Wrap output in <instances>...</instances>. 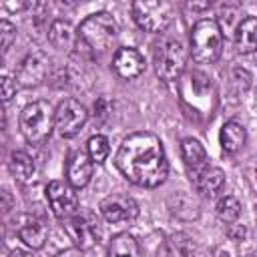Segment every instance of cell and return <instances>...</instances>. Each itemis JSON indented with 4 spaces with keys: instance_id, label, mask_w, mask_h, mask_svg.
Segmentation results:
<instances>
[{
    "instance_id": "cell-1",
    "label": "cell",
    "mask_w": 257,
    "mask_h": 257,
    "mask_svg": "<svg viewBox=\"0 0 257 257\" xmlns=\"http://www.w3.org/2000/svg\"><path fill=\"white\" fill-rule=\"evenodd\" d=\"M114 165L128 183L143 189H155L163 185L169 175L163 143L153 133L128 135L116 151Z\"/></svg>"
},
{
    "instance_id": "cell-2",
    "label": "cell",
    "mask_w": 257,
    "mask_h": 257,
    "mask_svg": "<svg viewBox=\"0 0 257 257\" xmlns=\"http://www.w3.org/2000/svg\"><path fill=\"white\" fill-rule=\"evenodd\" d=\"M118 36V24L108 12H94L86 16L76 30V46H82L88 54H104L112 48Z\"/></svg>"
},
{
    "instance_id": "cell-3",
    "label": "cell",
    "mask_w": 257,
    "mask_h": 257,
    "mask_svg": "<svg viewBox=\"0 0 257 257\" xmlns=\"http://www.w3.org/2000/svg\"><path fill=\"white\" fill-rule=\"evenodd\" d=\"M223 52V30L215 18L199 20L191 30V56L199 64H213Z\"/></svg>"
},
{
    "instance_id": "cell-4",
    "label": "cell",
    "mask_w": 257,
    "mask_h": 257,
    "mask_svg": "<svg viewBox=\"0 0 257 257\" xmlns=\"http://www.w3.org/2000/svg\"><path fill=\"white\" fill-rule=\"evenodd\" d=\"M18 124L30 145H44L54 128V108L46 100H34L22 108Z\"/></svg>"
},
{
    "instance_id": "cell-5",
    "label": "cell",
    "mask_w": 257,
    "mask_h": 257,
    "mask_svg": "<svg viewBox=\"0 0 257 257\" xmlns=\"http://www.w3.org/2000/svg\"><path fill=\"white\" fill-rule=\"evenodd\" d=\"M131 14L141 30L157 34L169 28L175 16V8L171 0H133Z\"/></svg>"
},
{
    "instance_id": "cell-6",
    "label": "cell",
    "mask_w": 257,
    "mask_h": 257,
    "mask_svg": "<svg viewBox=\"0 0 257 257\" xmlns=\"http://www.w3.org/2000/svg\"><path fill=\"white\" fill-rule=\"evenodd\" d=\"M187 48L183 46L181 40L175 38H167L161 44H157L155 48V56H153V64H155V72L161 80L165 82H175L181 78V74L185 72L187 66Z\"/></svg>"
},
{
    "instance_id": "cell-7",
    "label": "cell",
    "mask_w": 257,
    "mask_h": 257,
    "mask_svg": "<svg viewBox=\"0 0 257 257\" xmlns=\"http://www.w3.org/2000/svg\"><path fill=\"white\" fill-rule=\"evenodd\" d=\"M88 120V110L76 98H64L54 108V128L62 139L76 137Z\"/></svg>"
},
{
    "instance_id": "cell-8",
    "label": "cell",
    "mask_w": 257,
    "mask_h": 257,
    "mask_svg": "<svg viewBox=\"0 0 257 257\" xmlns=\"http://www.w3.org/2000/svg\"><path fill=\"white\" fill-rule=\"evenodd\" d=\"M46 199L50 211L58 219H66L78 211V195L68 181H50L46 185Z\"/></svg>"
},
{
    "instance_id": "cell-9",
    "label": "cell",
    "mask_w": 257,
    "mask_h": 257,
    "mask_svg": "<svg viewBox=\"0 0 257 257\" xmlns=\"http://www.w3.org/2000/svg\"><path fill=\"white\" fill-rule=\"evenodd\" d=\"M48 74H50V58L38 50V52L28 54L20 62V66L16 70V82L20 86L30 88V86L42 84L48 78Z\"/></svg>"
},
{
    "instance_id": "cell-10",
    "label": "cell",
    "mask_w": 257,
    "mask_h": 257,
    "mask_svg": "<svg viewBox=\"0 0 257 257\" xmlns=\"http://www.w3.org/2000/svg\"><path fill=\"white\" fill-rule=\"evenodd\" d=\"M98 209L108 223H131L139 217V203L128 195H108L100 201Z\"/></svg>"
},
{
    "instance_id": "cell-11",
    "label": "cell",
    "mask_w": 257,
    "mask_h": 257,
    "mask_svg": "<svg viewBox=\"0 0 257 257\" xmlns=\"http://www.w3.org/2000/svg\"><path fill=\"white\" fill-rule=\"evenodd\" d=\"M112 70L122 80H133L145 72V58L143 54L133 46H120L116 48L112 56Z\"/></svg>"
},
{
    "instance_id": "cell-12",
    "label": "cell",
    "mask_w": 257,
    "mask_h": 257,
    "mask_svg": "<svg viewBox=\"0 0 257 257\" xmlns=\"http://www.w3.org/2000/svg\"><path fill=\"white\" fill-rule=\"evenodd\" d=\"M62 221H64V231H66V235H68V239L72 241L74 247H78V249H90L96 243L98 233H96L94 223H90L86 217L78 215V211L74 215L62 219Z\"/></svg>"
},
{
    "instance_id": "cell-13",
    "label": "cell",
    "mask_w": 257,
    "mask_h": 257,
    "mask_svg": "<svg viewBox=\"0 0 257 257\" xmlns=\"http://www.w3.org/2000/svg\"><path fill=\"white\" fill-rule=\"evenodd\" d=\"M189 177H191V183H193L195 191L205 195V197H215L223 189V185H225L223 169H219L215 165H209V163L203 165L201 169L189 173Z\"/></svg>"
},
{
    "instance_id": "cell-14",
    "label": "cell",
    "mask_w": 257,
    "mask_h": 257,
    "mask_svg": "<svg viewBox=\"0 0 257 257\" xmlns=\"http://www.w3.org/2000/svg\"><path fill=\"white\" fill-rule=\"evenodd\" d=\"M18 237L26 247L40 249L48 239V225L36 215H22L18 219Z\"/></svg>"
},
{
    "instance_id": "cell-15",
    "label": "cell",
    "mask_w": 257,
    "mask_h": 257,
    "mask_svg": "<svg viewBox=\"0 0 257 257\" xmlns=\"http://www.w3.org/2000/svg\"><path fill=\"white\" fill-rule=\"evenodd\" d=\"M92 161L86 151H74L66 161V181L74 189H82L90 183L92 177Z\"/></svg>"
},
{
    "instance_id": "cell-16",
    "label": "cell",
    "mask_w": 257,
    "mask_h": 257,
    "mask_svg": "<svg viewBox=\"0 0 257 257\" xmlns=\"http://www.w3.org/2000/svg\"><path fill=\"white\" fill-rule=\"evenodd\" d=\"M48 42L56 50L70 52L76 46V30H74V26L64 18L52 20V24L48 28Z\"/></svg>"
},
{
    "instance_id": "cell-17",
    "label": "cell",
    "mask_w": 257,
    "mask_h": 257,
    "mask_svg": "<svg viewBox=\"0 0 257 257\" xmlns=\"http://www.w3.org/2000/svg\"><path fill=\"white\" fill-rule=\"evenodd\" d=\"M245 141H247V131L241 122L237 120H229L221 126V133H219V143H221V149L229 155L233 153H239L243 147H245Z\"/></svg>"
},
{
    "instance_id": "cell-18",
    "label": "cell",
    "mask_w": 257,
    "mask_h": 257,
    "mask_svg": "<svg viewBox=\"0 0 257 257\" xmlns=\"http://www.w3.org/2000/svg\"><path fill=\"white\" fill-rule=\"evenodd\" d=\"M235 48L241 54H251L257 48V20L255 16H245L235 28Z\"/></svg>"
},
{
    "instance_id": "cell-19",
    "label": "cell",
    "mask_w": 257,
    "mask_h": 257,
    "mask_svg": "<svg viewBox=\"0 0 257 257\" xmlns=\"http://www.w3.org/2000/svg\"><path fill=\"white\" fill-rule=\"evenodd\" d=\"M181 159H183L189 173H193V171H197V169H201L203 165L209 163L205 147L193 137H187V139L181 141Z\"/></svg>"
},
{
    "instance_id": "cell-20",
    "label": "cell",
    "mask_w": 257,
    "mask_h": 257,
    "mask_svg": "<svg viewBox=\"0 0 257 257\" xmlns=\"http://www.w3.org/2000/svg\"><path fill=\"white\" fill-rule=\"evenodd\" d=\"M8 167L18 183H30L34 177V171H36L34 159L26 151H14L8 159Z\"/></svg>"
},
{
    "instance_id": "cell-21",
    "label": "cell",
    "mask_w": 257,
    "mask_h": 257,
    "mask_svg": "<svg viewBox=\"0 0 257 257\" xmlns=\"http://www.w3.org/2000/svg\"><path fill=\"white\" fill-rule=\"evenodd\" d=\"M108 255H128V257H139L141 255V247L139 241L128 235V233H116L114 237H110L108 247H106Z\"/></svg>"
},
{
    "instance_id": "cell-22",
    "label": "cell",
    "mask_w": 257,
    "mask_h": 257,
    "mask_svg": "<svg viewBox=\"0 0 257 257\" xmlns=\"http://www.w3.org/2000/svg\"><path fill=\"white\" fill-rule=\"evenodd\" d=\"M215 213H217L219 221L229 225V223H233V221H237L241 217V203L233 195L219 197V201L215 203Z\"/></svg>"
},
{
    "instance_id": "cell-23",
    "label": "cell",
    "mask_w": 257,
    "mask_h": 257,
    "mask_svg": "<svg viewBox=\"0 0 257 257\" xmlns=\"http://www.w3.org/2000/svg\"><path fill=\"white\" fill-rule=\"evenodd\" d=\"M108 153H110V145H108V139L104 135H92L88 139V143H86V155L90 157L92 163H96V165L104 163L106 157H108Z\"/></svg>"
},
{
    "instance_id": "cell-24",
    "label": "cell",
    "mask_w": 257,
    "mask_h": 257,
    "mask_svg": "<svg viewBox=\"0 0 257 257\" xmlns=\"http://www.w3.org/2000/svg\"><path fill=\"white\" fill-rule=\"evenodd\" d=\"M169 245H171L169 253H177V255H191V253L195 251V243H193V239H191L189 235H185V233H177V235H173L171 241H169Z\"/></svg>"
},
{
    "instance_id": "cell-25",
    "label": "cell",
    "mask_w": 257,
    "mask_h": 257,
    "mask_svg": "<svg viewBox=\"0 0 257 257\" xmlns=\"http://www.w3.org/2000/svg\"><path fill=\"white\" fill-rule=\"evenodd\" d=\"M22 4H24V10L30 14V18L38 24L46 18L50 0H22Z\"/></svg>"
},
{
    "instance_id": "cell-26",
    "label": "cell",
    "mask_w": 257,
    "mask_h": 257,
    "mask_svg": "<svg viewBox=\"0 0 257 257\" xmlns=\"http://www.w3.org/2000/svg\"><path fill=\"white\" fill-rule=\"evenodd\" d=\"M171 199H173V201H177V205L169 203V205H171V211H173L175 215H179L181 211H189L191 219L199 215V211H197V203H195V201H193L191 197H187L185 193H177V195H173Z\"/></svg>"
},
{
    "instance_id": "cell-27",
    "label": "cell",
    "mask_w": 257,
    "mask_h": 257,
    "mask_svg": "<svg viewBox=\"0 0 257 257\" xmlns=\"http://www.w3.org/2000/svg\"><path fill=\"white\" fill-rule=\"evenodd\" d=\"M14 40H16V26L10 20L0 18V52L10 48Z\"/></svg>"
},
{
    "instance_id": "cell-28",
    "label": "cell",
    "mask_w": 257,
    "mask_h": 257,
    "mask_svg": "<svg viewBox=\"0 0 257 257\" xmlns=\"http://www.w3.org/2000/svg\"><path fill=\"white\" fill-rule=\"evenodd\" d=\"M14 94H16V80L6 74H0V102L12 100Z\"/></svg>"
},
{
    "instance_id": "cell-29",
    "label": "cell",
    "mask_w": 257,
    "mask_h": 257,
    "mask_svg": "<svg viewBox=\"0 0 257 257\" xmlns=\"http://www.w3.org/2000/svg\"><path fill=\"white\" fill-rule=\"evenodd\" d=\"M12 207H14V199H12V195H10L6 189L0 187V215L6 217V215L12 211Z\"/></svg>"
},
{
    "instance_id": "cell-30",
    "label": "cell",
    "mask_w": 257,
    "mask_h": 257,
    "mask_svg": "<svg viewBox=\"0 0 257 257\" xmlns=\"http://www.w3.org/2000/svg\"><path fill=\"white\" fill-rule=\"evenodd\" d=\"M227 235H229L231 241H241V239L245 237V229H243L237 221H233V223H229V227H227Z\"/></svg>"
},
{
    "instance_id": "cell-31",
    "label": "cell",
    "mask_w": 257,
    "mask_h": 257,
    "mask_svg": "<svg viewBox=\"0 0 257 257\" xmlns=\"http://www.w3.org/2000/svg\"><path fill=\"white\" fill-rule=\"evenodd\" d=\"M94 116H98L100 120H104L108 116V102H106V98H98L94 102Z\"/></svg>"
},
{
    "instance_id": "cell-32",
    "label": "cell",
    "mask_w": 257,
    "mask_h": 257,
    "mask_svg": "<svg viewBox=\"0 0 257 257\" xmlns=\"http://www.w3.org/2000/svg\"><path fill=\"white\" fill-rule=\"evenodd\" d=\"M209 2H211V0H187V6H189L191 10H203V8L209 6Z\"/></svg>"
},
{
    "instance_id": "cell-33",
    "label": "cell",
    "mask_w": 257,
    "mask_h": 257,
    "mask_svg": "<svg viewBox=\"0 0 257 257\" xmlns=\"http://www.w3.org/2000/svg\"><path fill=\"white\" fill-rule=\"evenodd\" d=\"M54 4L58 8H62V10H70V8H74L78 4V0H54Z\"/></svg>"
},
{
    "instance_id": "cell-34",
    "label": "cell",
    "mask_w": 257,
    "mask_h": 257,
    "mask_svg": "<svg viewBox=\"0 0 257 257\" xmlns=\"http://www.w3.org/2000/svg\"><path fill=\"white\" fill-rule=\"evenodd\" d=\"M6 126V110H4V106H2V102H0V131Z\"/></svg>"
},
{
    "instance_id": "cell-35",
    "label": "cell",
    "mask_w": 257,
    "mask_h": 257,
    "mask_svg": "<svg viewBox=\"0 0 257 257\" xmlns=\"http://www.w3.org/2000/svg\"><path fill=\"white\" fill-rule=\"evenodd\" d=\"M4 231H6V225H4V215H0V241L4 237Z\"/></svg>"
}]
</instances>
